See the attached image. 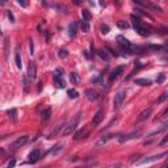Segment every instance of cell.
<instances>
[{
	"label": "cell",
	"instance_id": "obj_27",
	"mask_svg": "<svg viewBox=\"0 0 168 168\" xmlns=\"http://www.w3.org/2000/svg\"><path fill=\"white\" fill-rule=\"evenodd\" d=\"M54 82L59 88H66V82L63 78H54Z\"/></svg>",
	"mask_w": 168,
	"mask_h": 168
},
{
	"label": "cell",
	"instance_id": "obj_8",
	"mask_svg": "<svg viewBox=\"0 0 168 168\" xmlns=\"http://www.w3.org/2000/svg\"><path fill=\"white\" fill-rule=\"evenodd\" d=\"M122 71H124V66H118V67H116L113 71L110 72V75H109V82H114V80H116L117 78H118V76L122 74Z\"/></svg>",
	"mask_w": 168,
	"mask_h": 168
},
{
	"label": "cell",
	"instance_id": "obj_36",
	"mask_svg": "<svg viewBox=\"0 0 168 168\" xmlns=\"http://www.w3.org/2000/svg\"><path fill=\"white\" fill-rule=\"evenodd\" d=\"M101 33L103 34H108L109 33V26L105 24H101Z\"/></svg>",
	"mask_w": 168,
	"mask_h": 168
},
{
	"label": "cell",
	"instance_id": "obj_46",
	"mask_svg": "<svg viewBox=\"0 0 168 168\" xmlns=\"http://www.w3.org/2000/svg\"><path fill=\"white\" fill-rule=\"evenodd\" d=\"M41 84H42V82L38 83V92H41Z\"/></svg>",
	"mask_w": 168,
	"mask_h": 168
},
{
	"label": "cell",
	"instance_id": "obj_38",
	"mask_svg": "<svg viewBox=\"0 0 168 168\" xmlns=\"http://www.w3.org/2000/svg\"><path fill=\"white\" fill-rule=\"evenodd\" d=\"M101 80H103V75H99V76H96V78H93V79H92V83L97 84V83H101Z\"/></svg>",
	"mask_w": 168,
	"mask_h": 168
},
{
	"label": "cell",
	"instance_id": "obj_17",
	"mask_svg": "<svg viewBox=\"0 0 168 168\" xmlns=\"http://www.w3.org/2000/svg\"><path fill=\"white\" fill-rule=\"evenodd\" d=\"M76 32H78V24L76 22H71L69 25V36L71 38H74L76 36Z\"/></svg>",
	"mask_w": 168,
	"mask_h": 168
},
{
	"label": "cell",
	"instance_id": "obj_30",
	"mask_svg": "<svg viewBox=\"0 0 168 168\" xmlns=\"http://www.w3.org/2000/svg\"><path fill=\"white\" fill-rule=\"evenodd\" d=\"M80 26H82V29H83V32H84V33H88L89 29H91V26H89V22H88V21H86V20H83L82 22H80Z\"/></svg>",
	"mask_w": 168,
	"mask_h": 168
},
{
	"label": "cell",
	"instance_id": "obj_1",
	"mask_svg": "<svg viewBox=\"0 0 168 168\" xmlns=\"http://www.w3.org/2000/svg\"><path fill=\"white\" fill-rule=\"evenodd\" d=\"M131 20H133L134 29H135V32H137L139 36H142V37H147V36H150L151 33H152V28H151L150 25L144 24L143 21H141V18L137 17L135 14H131Z\"/></svg>",
	"mask_w": 168,
	"mask_h": 168
},
{
	"label": "cell",
	"instance_id": "obj_20",
	"mask_svg": "<svg viewBox=\"0 0 168 168\" xmlns=\"http://www.w3.org/2000/svg\"><path fill=\"white\" fill-rule=\"evenodd\" d=\"M112 137H113V135H104V137H101L99 141L96 142V146H99V147H100V146H104V144H105L106 142L109 141Z\"/></svg>",
	"mask_w": 168,
	"mask_h": 168
},
{
	"label": "cell",
	"instance_id": "obj_45",
	"mask_svg": "<svg viewBox=\"0 0 168 168\" xmlns=\"http://www.w3.org/2000/svg\"><path fill=\"white\" fill-rule=\"evenodd\" d=\"M150 47H151V49H154V50H160V49H161V46H156V45H151Z\"/></svg>",
	"mask_w": 168,
	"mask_h": 168
},
{
	"label": "cell",
	"instance_id": "obj_41",
	"mask_svg": "<svg viewBox=\"0 0 168 168\" xmlns=\"http://www.w3.org/2000/svg\"><path fill=\"white\" fill-rule=\"evenodd\" d=\"M165 99H167V93H163V95H161V96L158 99V101H156V103L159 104V103H161V101H164Z\"/></svg>",
	"mask_w": 168,
	"mask_h": 168
},
{
	"label": "cell",
	"instance_id": "obj_21",
	"mask_svg": "<svg viewBox=\"0 0 168 168\" xmlns=\"http://www.w3.org/2000/svg\"><path fill=\"white\" fill-rule=\"evenodd\" d=\"M8 53H9V38H4V57L5 59H8Z\"/></svg>",
	"mask_w": 168,
	"mask_h": 168
},
{
	"label": "cell",
	"instance_id": "obj_31",
	"mask_svg": "<svg viewBox=\"0 0 168 168\" xmlns=\"http://www.w3.org/2000/svg\"><path fill=\"white\" fill-rule=\"evenodd\" d=\"M117 26L120 28V29H127V28L130 26V25H129V22H127V21H125V20H120L118 22H117Z\"/></svg>",
	"mask_w": 168,
	"mask_h": 168
},
{
	"label": "cell",
	"instance_id": "obj_22",
	"mask_svg": "<svg viewBox=\"0 0 168 168\" xmlns=\"http://www.w3.org/2000/svg\"><path fill=\"white\" fill-rule=\"evenodd\" d=\"M50 116H51V109H50V108L45 109L43 112L41 113V118H42V121H47L49 118H50Z\"/></svg>",
	"mask_w": 168,
	"mask_h": 168
},
{
	"label": "cell",
	"instance_id": "obj_11",
	"mask_svg": "<svg viewBox=\"0 0 168 168\" xmlns=\"http://www.w3.org/2000/svg\"><path fill=\"white\" fill-rule=\"evenodd\" d=\"M28 76H29V79L30 80L36 79V76H37V66H36L33 62L29 65V67H28Z\"/></svg>",
	"mask_w": 168,
	"mask_h": 168
},
{
	"label": "cell",
	"instance_id": "obj_33",
	"mask_svg": "<svg viewBox=\"0 0 168 168\" xmlns=\"http://www.w3.org/2000/svg\"><path fill=\"white\" fill-rule=\"evenodd\" d=\"M144 5H147V7H150V8H152V9H155L156 12H160V13L163 12V11H161V8L159 7V5H156V4H154V3H146Z\"/></svg>",
	"mask_w": 168,
	"mask_h": 168
},
{
	"label": "cell",
	"instance_id": "obj_24",
	"mask_svg": "<svg viewBox=\"0 0 168 168\" xmlns=\"http://www.w3.org/2000/svg\"><path fill=\"white\" fill-rule=\"evenodd\" d=\"M30 82H32V80L29 79V76H28V75H24V78H22V83H24V91H25V92H28V91H29V86H30Z\"/></svg>",
	"mask_w": 168,
	"mask_h": 168
},
{
	"label": "cell",
	"instance_id": "obj_28",
	"mask_svg": "<svg viewBox=\"0 0 168 168\" xmlns=\"http://www.w3.org/2000/svg\"><path fill=\"white\" fill-rule=\"evenodd\" d=\"M62 127H66V126H65V122H59V124L57 125V127L54 129V131H51V134H50V137H55V135H57V134L59 133V130H61Z\"/></svg>",
	"mask_w": 168,
	"mask_h": 168
},
{
	"label": "cell",
	"instance_id": "obj_14",
	"mask_svg": "<svg viewBox=\"0 0 168 168\" xmlns=\"http://www.w3.org/2000/svg\"><path fill=\"white\" fill-rule=\"evenodd\" d=\"M87 93V99L89 100V101H95V100H97V97H99V95H97V92L95 91V89L92 88H89L86 91Z\"/></svg>",
	"mask_w": 168,
	"mask_h": 168
},
{
	"label": "cell",
	"instance_id": "obj_4",
	"mask_svg": "<svg viewBox=\"0 0 168 168\" xmlns=\"http://www.w3.org/2000/svg\"><path fill=\"white\" fill-rule=\"evenodd\" d=\"M168 152H160V154L158 155H152V156H148V158H144L142 159L141 161H138V165H142V164H148V163H154V161L159 160V159H161L163 156H165Z\"/></svg>",
	"mask_w": 168,
	"mask_h": 168
},
{
	"label": "cell",
	"instance_id": "obj_3",
	"mask_svg": "<svg viewBox=\"0 0 168 168\" xmlns=\"http://www.w3.org/2000/svg\"><path fill=\"white\" fill-rule=\"evenodd\" d=\"M125 97H126V91H125V89H120V91L116 93L114 100H113V104H114V108H116V109H118V108L122 105Z\"/></svg>",
	"mask_w": 168,
	"mask_h": 168
},
{
	"label": "cell",
	"instance_id": "obj_42",
	"mask_svg": "<svg viewBox=\"0 0 168 168\" xmlns=\"http://www.w3.org/2000/svg\"><path fill=\"white\" fill-rule=\"evenodd\" d=\"M122 167V164L121 163H116V164H112V165H108L106 168H121Z\"/></svg>",
	"mask_w": 168,
	"mask_h": 168
},
{
	"label": "cell",
	"instance_id": "obj_12",
	"mask_svg": "<svg viewBox=\"0 0 168 168\" xmlns=\"http://www.w3.org/2000/svg\"><path fill=\"white\" fill-rule=\"evenodd\" d=\"M141 134V131L139 130H135V131H133V133H130V134H127V135H122V137H120V139L118 141L121 142V143H124V142H126V141H130V139H133V138H135V137H138Z\"/></svg>",
	"mask_w": 168,
	"mask_h": 168
},
{
	"label": "cell",
	"instance_id": "obj_25",
	"mask_svg": "<svg viewBox=\"0 0 168 168\" xmlns=\"http://www.w3.org/2000/svg\"><path fill=\"white\" fill-rule=\"evenodd\" d=\"M135 84H139L142 87H147L151 86V80L148 79H135Z\"/></svg>",
	"mask_w": 168,
	"mask_h": 168
},
{
	"label": "cell",
	"instance_id": "obj_19",
	"mask_svg": "<svg viewBox=\"0 0 168 168\" xmlns=\"http://www.w3.org/2000/svg\"><path fill=\"white\" fill-rule=\"evenodd\" d=\"M70 80H71L72 84H79L80 83V76L78 72H71V75H70Z\"/></svg>",
	"mask_w": 168,
	"mask_h": 168
},
{
	"label": "cell",
	"instance_id": "obj_7",
	"mask_svg": "<svg viewBox=\"0 0 168 168\" xmlns=\"http://www.w3.org/2000/svg\"><path fill=\"white\" fill-rule=\"evenodd\" d=\"M41 159V151L38 148H34L29 152V163H37Z\"/></svg>",
	"mask_w": 168,
	"mask_h": 168
},
{
	"label": "cell",
	"instance_id": "obj_5",
	"mask_svg": "<svg viewBox=\"0 0 168 168\" xmlns=\"http://www.w3.org/2000/svg\"><path fill=\"white\" fill-rule=\"evenodd\" d=\"M78 124H79V117H76L75 121H72L70 125H67V126L65 127V130L62 131V135L63 137H66V135H70V134H72L74 131L76 130V127H78Z\"/></svg>",
	"mask_w": 168,
	"mask_h": 168
},
{
	"label": "cell",
	"instance_id": "obj_15",
	"mask_svg": "<svg viewBox=\"0 0 168 168\" xmlns=\"http://www.w3.org/2000/svg\"><path fill=\"white\" fill-rule=\"evenodd\" d=\"M14 62H16L17 69H21V67H22V61H21V54H20V46H17L16 53H14Z\"/></svg>",
	"mask_w": 168,
	"mask_h": 168
},
{
	"label": "cell",
	"instance_id": "obj_39",
	"mask_svg": "<svg viewBox=\"0 0 168 168\" xmlns=\"http://www.w3.org/2000/svg\"><path fill=\"white\" fill-rule=\"evenodd\" d=\"M164 79H165L164 74H159V76L156 78V82H158V83H163V82H164Z\"/></svg>",
	"mask_w": 168,
	"mask_h": 168
},
{
	"label": "cell",
	"instance_id": "obj_43",
	"mask_svg": "<svg viewBox=\"0 0 168 168\" xmlns=\"http://www.w3.org/2000/svg\"><path fill=\"white\" fill-rule=\"evenodd\" d=\"M18 5H21V7L26 8V7H28V3H26V1H22V0H18Z\"/></svg>",
	"mask_w": 168,
	"mask_h": 168
},
{
	"label": "cell",
	"instance_id": "obj_16",
	"mask_svg": "<svg viewBox=\"0 0 168 168\" xmlns=\"http://www.w3.org/2000/svg\"><path fill=\"white\" fill-rule=\"evenodd\" d=\"M151 113H152V109H151V108H147V109H144L143 112L139 114V117H138V121H146L148 117L151 116Z\"/></svg>",
	"mask_w": 168,
	"mask_h": 168
},
{
	"label": "cell",
	"instance_id": "obj_50",
	"mask_svg": "<svg viewBox=\"0 0 168 168\" xmlns=\"http://www.w3.org/2000/svg\"><path fill=\"white\" fill-rule=\"evenodd\" d=\"M167 113H168V110H167Z\"/></svg>",
	"mask_w": 168,
	"mask_h": 168
},
{
	"label": "cell",
	"instance_id": "obj_35",
	"mask_svg": "<svg viewBox=\"0 0 168 168\" xmlns=\"http://www.w3.org/2000/svg\"><path fill=\"white\" fill-rule=\"evenodd\" d=\"M83 20H86V21L91 20V13H89L88 11H83Z\"/></svg>",
	"mask_w": 168,
	"mask_h": 168
},
{
	"label": "cell",
	"instance_id": "obj_18",
	"mask_svg": "<svg viewBox=\"0 0 168 168\" xmlns=\"http://www.w3.org/2000/svg\"><path fill=\"white\" fill-rule=\"evenodd\" d=\"M7 116L12 122H16V121H17V110L16 109H9L7 112Z\"/></svg>",
	"mask_w": 168,
	"mask_h": 168
},
{
	"label": "cell",
	"instance_id": "obj_44",
	"mask_svg": "<svg viewBox=\"0 0 168 168\" xmlns=\"http://www.w3.org/2000/svg\"><path fill=\"white\" fill-rule=\"evenodd\" d=\"M8 17H9V20H11V22H14V17H13V13L12 12H8Z\"/></svg>",
	"mask_w": 168,
	"mask_h": 168
},
{
	"label": "cell",
	"instance_id": "obj_47",
	"mask_svg": "<svg viewBox=\"0 0 168 168\" xmlns=\"http://www.w3.org/2000/svg\"><path fill=\"white\" fill-rule=\"evenodd\" d=\"M168 141V137H165L164 139H163V141H161V143H164V142H167Z\"/></svg>",
	"mask_w": 168,
	"mask_h": 168
},
{
	"label": "cell",
	"instance_id": "obj_49",
	"mask_svg": "<svg viewBox=\"0 0 168 168\" xmlns=\"http://www.w3.org/2000/svg\"><path fill=\"white\" fill-rule=\"evenodd\" d=\"M164 168H168V164H167V165H165V167H164Z\"/></svg>",
	"mask_w": 168,
	"mask_h": 168
},
{
	"label": "cell",
	"instance_id": "obj_23",
	"mask_svg": "<svg viewBox=\"0 0 168 168\" xmlns=\"http://www.w3.org/2000/svg\"><path fill=\"white\" fill-rule=\"evenodd\" d=\"M167 127H168V125H163V126L158 127V129H155V130H154V131H151V133H150V134H148V137H152V135H155V134L163 133V131H165V130H167Z\"/></svg>",
	"mask_w": 168,
	"mask_h": 168
},
{
	"label": "cell",
	"instance_id": "obj_32",
	"mask_svg": "<svg viewBox=\"0 0 168 168\" xmlns=\"http://www.w3.org/2000/svg\"><path fill=\"white\" fill-rule=\"evenodd\" d=\"M63 74H65V71H63V69H61V67H57L54 71V78H63Z\"/></svg>",
	"mask_w": 168,
	"mask_h": 168
},
{
	"label": "cell",
	"instance_id": "obj_26",
	"mask_svg": "<svg viewBox=\"0 0 168 168\" xmlns=\"http://www.w3.org/2000/svg\"><path fill=\"white\" fill-rule=\"evenodd\" d=\"M97 55H99V57L103 59V61H105V62H109V55H108V53H106L105 50H99V51H97Z\"/></svg>",
	"mask_w": 168,
	"mask_h": 168
},
{
	"label": "cell",
	"instance_id": "obj_48",
	"mask_svg": "<svg viewBox=\"0 0 168 168\" xmlns=\"http://www.w3.org/2000/svg\"><path fill=\"white\" fill-rule=\"evenodd\" d=\"M165 53H167V54H168V45H167V46H165Z\"/></svg>",
	"mask_w": 168,
	"mask_h": 168
},
{
	"label": "cell",
	"instance_id": "obj_6",
	"mask_svg": "<svg viewBox=\"0 0 168 168\" xmlns=\"http://www.w3.org/2000/svg\"><path fill=\"white\" fill-rule=\"evenodd\" d=\"M28 141H29V137H28V135H22V137H18L17 139H16V141L12 143V148H14V150H16V148L22 147V146H24V144L26 143Z\"/></svg>",
	"mask_w": 168,
	"mask_h": 168
},
{
	"label": "cell",
	"instance_id": "obj_40",
	"mask_svg": "<svg viewBox=\"0 0 168 168\" xmlns=\"http://www.w3.org/2000/svg\"><path fill=\"white\" fill-rule=\"evenodd\" d=\"M14 164H16V159H14V158H12V159L9 160V163H8L7 168H13V167H14Z\"/></svg>",
	"mask_w": 168,
	"mask_h": 168
},
{
	"label": "cell",
	"instance_id": "obj_34",
	"mask_svg": "<svg viewBox=\"0 0 168 168\" xmlns=\"http://www.w3.org/2000/svg\"><path fill=\"white\" fill-rule=\"evenodd\" d=\"M59 58H67V55H69V51H67V50H66V49H61V50H59Z\"/></svg>",
	"mask_w": 168,
	"mask_h": 168
},
{
	"label": "cell",
	"instance_id": "obj_37",
	"mask_svg": "<svg viewBox=\"0 0 168 168\" xmlns=\"http://www.w3.org/2000/svg\"><path fill=\"white\" fill-rule=\"evenodd\" d=\"M29 49H30V55L34 54V42L33 40H29Z\"/></svg>",
	"mask_w": 168,
	"mask_h": 168
},
{
	"label": "cell",
	"instance_id": "obj_10",
	"mask_svg": "<svg viewBox=\"0 0 168 168\" xmlns=\"http://www.w3.org/2000/svg\"><path fill=\"white\" fill-rule=\"evenodd\" d=\"M88 134H89V131L87 130V129H80L79 131H76V133L74 134V139H75V141H82V139L88 137Z\"/></svg>",
	"mask_w": 168,
	"mask_h": 168
},
{
	"label": "cell",
	"instance_id": "obj_29",
	"mask_svg": "<svg viewBox=\"0 0 168 168\" xmlns=\"http://www.w3.org/2000/svg\"><path fill=\"white\" fill-rule=\"evenodd\" d=\"M67 95H69L70 99H78L79 97V92L76 89H69L67 91Z\"/></svg>",
	"mask_w": 168,
	"mask_h": 168
},
{
	"label": "cell",
	"instance_id": "obj_2",
	"mask_svg": "<svg viewBox=\"0 0 168 168\" xmlns=\"http://www.w3.org/2000/svg\"><path fill=\"white\" fill-rule=\"evenodd\" d=\"M117 42H118V45L122 47V50H125V51L129 53V54H133L134 49H133V46H131L129 40H126V38L122 37V36H118V37H117Z\"/></svg>",
	"mask_w": 168,
	"mask_h": 168
},
{
	"label": "cell",
	"instance_id": "obj_13",
	"mask_svg": "<svg viewBox=\"0 0 168 168\" xmlns=\"http://www.w3.org/2000/svg\"><path fill=\"white\" fill-rule=\"evenodd\" d=\"M63 147H65V143H63V142H59V143H57L53 148H50V150L47 151V154H50V155H57L59 151H62V150H63Z\"/></svg>",
	"mask_w": 168,
	"mask_h": 168
},
{
	"label": "cell",
	"instance_id": "obj_9",
	"mask_svg": "<svg viewBox=\"0 0 168 168\" xmlns=\"http://www.w3.org/2000/svg\"><path fill=\"white\" fill-rule=\"evenodd\" d=\"M104 120V112L101 109L97 112L95 116H93V118H92V125L93 126H99L100 124H101V121Z\"/></svg>",
	"mask_w": 168,
	"mask_h": 168
}]
</instances>
